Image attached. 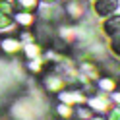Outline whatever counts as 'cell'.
Segmentation results:
<instances>
[{
	"label": "cell",
	"instance_id": "8fae6325",
	"mask_svg": "<svg viewBox=\"0 0 120 120\" xmlns=\"http://www.w3.org/2000/svg\"><path fill=\"white\" fill-rule=\"evenodd\" d=\"M12 2H14V8L16 10L35 12V14H37V10H39V6H41L39 0H12Z\"/></svg>",
	"mask_w": 120,
	"mask_h": 120
},
{
	"label": "cell",
	"instance_id": "2e32d148",
	"mask_svg": "<svg viewBox=\"0 0 120 120\" xmlns=\"http://www.w3.org/2000/svg\"><path fill=\"white\" fill-rule=\"evenodd\" d=\"M41 4H58V0H39Z\"/></svg>",
	"mask_w": 120,
	"mask_h": 120
},
{
	"label": "cell",
	"instance_id": "9c48e42d",
	"mask_svg": "<svg viewBox=\"0 0 120 120\" xmlns=\"http://www.w3.org/2000/svg\"><path fill=\"white\" fill-rule=\"evenodd\" d=\"M103 33L109 37H114L120 33V16H109L103 21Z\"/></svg>",
	"mask_w": 120,
	"mask_h": 120
},
{
	"label": "cell",
	"instance_id": "277c9868",
	"mask_svg": "<svg viewBox=\"0 0 120 120\" xmlns=\"http://www.w3.org/2000/svg\"><path fill=\"white\" fill-rule=\"evenodd\" d=\"M14 2L12 0H0V33H8L14 27Z\"/></svg>",
	"mask_w": 120,
	"mask_h": 120
},
{
	"label": "cell",
	"instance_id": "e0dca14e",
	"mask_svg": "<svg viewBox=\"0 0 120 120\" xmlns=\"http://www.w3.org/2000/svg\"><path fill=\"white\" fill-rule=\"evenodd\" d=\"M87 120H103V118H87Z\"/></svg>",
	"mask_w": 120,
	"mask_h": 120
},
{
	"label": "cell",
	"instance_id": "5bb4252c",
	"mask_svg": "<svg viewBox=\"0 0 120 120\" xmlns=\"http://www.w3.org/2000/svg\"><path fill=\"white\" fill-rule=\"evenodd\" d=\"M110 49H112V52H114L116 56H120V33L112 37V41H110Z\"/></svg>",
	"mask_w": 120,
	"mask_h": 120
},
{
	"label": "cell",
	"instance_id": "4fadbf2b",
	"mask_svg": "<svg viewBox=\"0 0 120 120\" xmlns=\"http://www.w3.org/2000/svg\"><path fill=\"white\" fill-rule=\"evenodd\" d=\"M97 85H99V89H101V91H112V89H114V79H110V78H107V76H105V78H101L99 81H97Z\"/></svg>",
	"mask_w": 120,
	"mask_h": 120
},
{
	"label": "cell",
	"instance_id": "8992f818",
	"mask_svg": "<svg viewBox=\"0 0 120 120\" xmlns=\"http://www.w3.org/2000/svg\"><path fill=\"white\" fill-rule=\"evenodd\" d=\"M58 103H66V105H70V107H78V105H83L87 97L78 91V89H64V91H60L58 95Z\"/></svg>",
	"mask_w": 120,
	"mask_h": 120
},
{
	"label": "cell",
	"instance_id": "30bf717a",
	"mask_svg": "<svg viewBox=\"0 0 120 120\" xmlns=\"http://www.w3.org/2000/svg\"><path fill=\"white\" fill-rule=\"evenodd\" d=\"M85 103H87V107H89V109L99 110V112H103V110H107V109H109V101L105 99V95L87 97V99H85Z\"/></svg>",
	"mask_w": 120,
	"mask_h": 120
},
{
	"label": "cell",
	"instance_id": "ba28073f",
	"mask_svg": "<svg viewBox=\"0 0 120 120\" xmlns=\"http://www.w3.org/2000/svg\"><path fill=\"white\" fill-rule=\"evenodd\" d=\"M118 8V0H95L93 2V12L97 16H110Z\"/></svg>",
	"mask_w": 120,
	"mask_h": 120
},
{
	"label": "cell",
	"instance_id": "3957f363",
	"mask_svg": "<svg viewBox=\"0 0 120 120\" xmlns=\"http://www.w3.org/2000/svg\"><path fill=\"white\" fill-rule=\"evenodd\" d=\"M23 43H21L19 35L16 33H6L4 37H0V52L6 56H18L21 54Z\"/></svg>",
	"mask_w": 120,
	"mask_h": 120
},
{
	"label": "cell",
	"instance_id": "7a4b0ae2",
	"mask_svg": "<svg viewBox=\"0 0 120 120\" xmlns=\"http://www.w3.org/2000/svg\"><path fill=\"white\" fill-rule=\"evenodd\" d=\"M10 118L12 120H35L37 118V109H35L33 101L25 99V97L14 101L12 107H10Z\"/></svg>",
	"mask_w": 120,
	"mask_h": 120
},
{
	"label": "cell",
	"instance_id": "5b68a950",
	"mask_svg": "<svg viewBox=\"0 0 120 120\" xmlns=\"http://www.w3.org/2000/svg\"><path fill=\"white\" fill-rule=\"evenodd\" d=\"M37 14L35 12H23V10H16L14 12V27L16 29H33L37 23Z\"/></svg>",
	"mask_w": 120,
	"mask_h": 120
},
{
	"label": "cell",
	"instance_id": "9a60e30c",
	"mask_svg": "<svg viewBox=\"0 0 120 120\" xmlns=\"http://www.w3.org/2000/svg\"><path fill=\"white\" fill-rule=\"evenodd\" d=\"M109 120H120V109H114V110H112Z\"/></svg>",
	"mask_w": 120,
	"mask_h": 120
},
{
	"label": "cell",
	"instance_id": "7c38bea8",
	"mask_svg": "<svg viewBox=\"0 0 120 120\" xmlns=\"http://www.w3.org/2000/svg\"><path fill=\"white\" fill-rule=\"evenodd\" d=\"M54 114L60 120H70V118H74V107H70L66 103H58L54 107Z\"/></svg>",
	"mask_w": 120,
	"mask_h": 120
},
{
	"label": "cell",
	"instance_id": "52a82bcc",
	"mask_svg": "<svg viewBox=\"0 0 120 120\" xmlns=\"http://www.w3.org/2000/svg\"><path fill=\"white\" fill-rule=\"evenodd\" d=\"M64 14L72 21L81 19V18H83V14H85V2H83V0H66Z\"/></svg>",
	"mask_w": 120,
	"mask_h": 120
},
{
	"label": "cell",
	"instance_id": "6da1fadb",
	"mask_svg": "<svg viewBox=\"0 0 120 120\" xmlns=\"http://www.w3.org/2000/svg\"><path fill=\"white\" fill-rule=\"evenodd\" d=\"M41 85L49 95H58L60 91H64L66 85H68V79H66L62 74L56 70V64L50 66L47 72H43L41 76Z\"/></svg>",
	"mask_w": 120,
	"mask_h": 120
}]
</instances>
